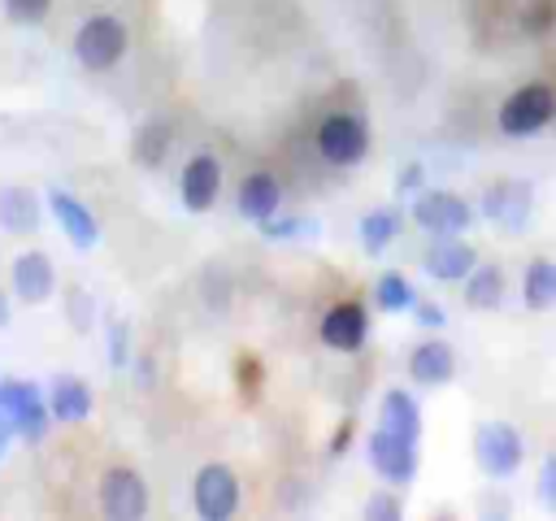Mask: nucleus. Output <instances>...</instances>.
<instances>
[{
	"label": "nucleus",
	"instance_id": "obj_1",
	"mask_svg": "<svg viewBox=\"0 0 556 521\" xmlns=\"http://www.w3.org/2000/svg\"><path fill=\"white\" fill-rule=\"evenodd\" d=\"M556 117V91L547 82H526L517 87L504 104H500V130L508 139H526V135H539L547 122Z\"/></svg>",
	"mask_w": 556,
	"mask_h": 521
},
{
	"label": "nucleus",
	"instance_id": "obj_2",
	"mask_svg": "<svg viewBox=\"0 0 556 521\" xmlns=\"http://www.w3.org/2000/svg\"><path fill=\"white\" fill-rule=\"evenodd\" d=\"M126 26L117 22V17H109V13H96V17H87L83 26H78V35H74V56H78V65L83 69H96V74H104V69H113L122 56H126Z\"/></svg>",
	"mask_w": 556,
	"mask_h": 521
},
{
	"label": "nucleus",
	"instance_id": "obj_3",
	"mask_svg": "<svg viewBox=\"0 0 556 521\" xmlns=\"http://www.w3.org/2000/svg\"><path fill=\"white\" fill-rule=\"evenodd\" d=\"M521 456H526V443L517 434V425L508 421H482L473 430V460L486 478H513L521 469Z\"/></svg>",
	"mask_w": 556,
	"mask_h": 521
},
{
	"label": "nucleus",
	"instance_id": "obj_4",
	"mask_svg": "<svg viewBox=\"0 0 556 521\" xmlns=\"http://www.w3.org/2000/svg\"><path fill=\"white\" fill-rule=\"evenodd\" d=\"M317 152L330 165H356L369 152V130L356 113H330L317 126Z\"/></svg>",
	"mask_w": 556,
	"mask_h": 521
},
{
	"label": "nucleus",
	"instance_id": "obj_5",
	"mask_svg": "<svg viewBox=\"0 0 556 521\" xmlns=\"http://www.w3.org/2000/svg\"><path fill=\"white\" fill-rule=\"evenodd\" d=\"M100 508L113 521H139L148 512V482H143V473H135L126 465L109 469L100 478Z\"/></svg>",
	"mask_w": 556,
	"mask_h": 521
},
{
	"label": "nucleus",
	"instance_id": "obj_6",
	"mask_svg": "<svg viewBox=\"0 0 556 521\" xmlns=\"http://www.w3.org/2000/svg\"><path fill=\"white\" fill-rule=\"evenodd\" d=\"M191 499H195V512H200L204 521H226V517H235V508H239V478H235L226 465H204V469L195 473Z\"/></svg>",
	"mask_w": 556,
	"mask_h": 521
},
{
	"label": "nucleus",
	"instance_id": "obj_7",
	"mask_svg": "<svg viewBox=\"0 0 556 521\" xmlns=\"http://www.w3.org/2000/svg\"><path fill=\"white\" fill-rule=\"evenodd\" d=\"M413 221L421 230H430L434 239L439 234H460L469 221H473V208L456 195V191H421L413 200Z\"/></svg>",
	"mask_w": 556,
	"mask_h": 521
},
{
	"label": "nucleus",
	"instance_id": "obj_8",
	"mask_svg": "<svg viewBox=\"0 0 556 521\" xmlns=\"http://www.w3.org/2000/svg\"><path fill=\"white\" fill-rule=\"evenodd\" d=\"M369 465H374L387 482H395V486L413 482V473H417V439H404V434L378 425V430L369 434Z\"/></svg>",
	"mask_w": 556,
	"mask_h": 521
},
{
	"label": "nucleus",
	"instance_id": "obj_9",
	"mask_svg": "<svg viewBox=\"0 0 556 521\" xmlns=\"http://www.w3.org/2000/svg\"><path fill=\"white\" fill-rule=\"evenodd\" d=\"M0 417H9L22 439H39L52 412L30 382H0Z\"/></svg>",
	"mask_w": 556,
	"mask_h": 521
},
{
	"label": "nucleus",
	"instance_id": "obj_10",
	"mask_svg": "<svg viewBox=\"0 0 556 521\" xmlns=\"http://www.w3.org/2000/svg\"><path fill=\"white\" fill-rule=\"evenodd\" d=\"M178 195H182L187 213H208V208L217 204V195H222V165H217V156H208V152L191 156V161L182 165Z\"/></svg>",
	"mask_w": 556,
	"mask_h": 521
},
{
	"label": "nucleus",
	"instance_id": "obj_11",
	"mask_svg": "<svg viewBox=\"0 0 556 521\" xmlns=\"http://www.w3.org/2000/svg\"><path fill=\"white\" fill-rule=\"evenodd\" d=\"M317 334H321V343L334 347V352H356V347L369 339V313H365L356 300H343V304L326 308Z\"/></svg>",
	"mask_w": 556,
	"mask_h": 521
},
{
	"label": "nucleus",
	"instance_id": "obj_12",
	"mask_svg": "<svg viewBox=\"0 0 556 521\" xmlns=\"http://www.w3.org/2000/svg\"><path fill=\"white\" fill-rule=\"evenodd\" d=\"M478 265V252L469 243H460L456 234H439V243H430L426 252V274L434 282H465V274Z\"/></svg>",
	"mask_w": 556,
	"mask_h": 521
},
{
	"label": "nucleus",
	"instance_id": "obj_13",
	"mask_svg": "<svg viewBox=\"0 0 556 521\" xmlns=\"http://www.w3.org/2000/svg\"><path fill=\"white\" fill-rule=\"evenodd\" d=\"M408 373H413V382H421V386H443V382H452V373H456L452 343H443V339L417 343L413 356H408Z\"/></svg>",
	"mask_w": 556,
	"mask_h": 521
},
{
	"label": "nucleus",
	"instance_id": "obj_14",
	"mask_svg": "<svg viewBox=\"0 0 556 521\" xmlns=\"http://www.w3.org/2000/svg\"><path fill=\"white\" fill-rule=\"evenodd\" d=\"M52 282H56V274H52V260L43 252H22L13 260V291L26 304H43L52 295Z\"/></svg>",
	"mask_w": 556,
	"mask_h": 521
},
{
	"label": "nucleus",
	"instance_id": "obj_15",
	"mask_svg": "<svg viewBox=\"0 0 556 521\" xmlns=\"http://www.w3.org/2000/svg\"><path fill=\"white\" fill-rule=\"evenodd\" d=\"M278 204H282V187H278V178L274 174H248L243 182H239V213L248 217V221H265V217H274L278 213Z\"/></svg>",
	"mask_w": 556,
	"mask_h": 521
},
{
	"label": "nucleus",
	"instance_id": "obj_16",
	"mask_svg": "<svg viewBox=\"0 0 556 521\" xmlns=\"http://www.w3.org/2000/svg\"><path fill=\"white\" fill-rule=\"evenodd\" d=\"M482 213L500 226H521L530 213V187L526 182H491L482 195Z\"/></svg>",
	"mask_w": 556,
	"mask_h": 521
},
{
	"label": "nucleus",
	"instance_id": "obj_17",
	"mask_svg": "<svg viewBox=\"0 0 556 521\" xmlns=\"http://www.w3.org/2000/svg\"><path fill=\"white\" fill-rule=\"evenodd\" d=\"M48 204H52V217L61 221V230L70 234V243L74 247H96V239H100V226H96V217L70 195V191H52L48 195Z\"/></svg>",
	"mask_w": 556,
	"mask_h": 521
},
{
	"label": "nucleus",
	"instance_id": "obj_18",
	"mask_svg": "<svg viewBox=\"0 0 556 521\" xmlns=\"http://www.w3.org/2000/svg\"><path fill=\"white\" fill-rule=\"evenodd\" d=\"M43 208L30 187H0V230L9 234H30L39 226Z\"/></svg>",
	"mask_w": 556,
	"mask_h": 521
},
{
	"label": "nucleus",
	"instance_id": "obj_19",
	"mask_svg": "<svg viewBox=\"0 0 556 521\" xmlns=\"http://www.w3.org/2000/svg\"><path fill=\"white\" fill-rule=\"evenodd\" d=\"M465 304L478 313H491L504 304V269L500 265H473L465 274Z\"/></svg>",
	"mask_w": 556,
	"mask_h": 521
},
{
	"label": "nucleus",
	"instance_id": "obj_20",
	"mask_svg": "<svg viewBox=\"0 0 556 521\" xmlns=\"http://www.w3.org/2000/svg\"><path fill=\"white\" fill-rule=\"evenodd\" d=\"M48 412L56 421H83L91 412V391L83 378H56L52 395H48Z\"/></svg>",
	"mask_w": 556,
	"mask_h": 521
},
{
	"label": "nucleus",
	"instance_id": "obj_21",
	"mask_svg": "<svg viewBox=\"0 0 556 521\" xmlns=\"http://www.w3.org/2000/svg\"><path fill=\"white\" fill-rule=\"evenodd\" d=\"M378 417H382V421H378L382 430H395V434H404V439H421V408H417V399H413L408 391H387Z\"/></svg>",
	"mask_w": 556,
	"mask_h": 521
},
{
	"label": "nucleus",
	"instance_id": "obj_22",
	"mask_svg": "<svg viewBox=\"0 0 556 521\" xmlns=\"http://www.w3.org/2000/svg\"><path fill=\"white\" fill-rule=\"evenodd\" d=\"M521 300L530 313H543L556 304V260H530L526 265V278H521Z\"/></svg>",
	"mask_w": 556,
	"mask_h": 521
},
{
	"label": "nucleus",
	"instance_id": "obj_23",
	"mask_svg": "<svg viewBox=\"0 0 556 521\" xmlns=\"http://www.w3.org/2000/svg\"><path fill=\"white\" fill-rule=\"evenodd\" d=\"M395 234H400V213H395V208H374V213H365V221H361V243H365V252L391 247Z\"/></svg>",
	"mask_w": 556,
	"mask_h": 521
},
{
	"label": "nucleus",
	"instance_id": "obj_24",
	"mask_svg": "<svg viewBox=\"0 0 556 521\" xmlns=\"http://www.w3.org/2000/svg\"><path fill=\"white\" fill-rule=\"evenodd\" d=\"M374 295H378V304H382V313H404V308H413V287H408V278L400 274V269H387V274H378V282H374Z\"/></svg>",
	"mask_w": 556,
	"mask_h": 521
},
{
	"label": "nucleus",
	"instance_id": "obj_25",
	"mask_svg": "<svg viewBox=\"0 0 556 521\" xmlns=\"http://www.w3.org/2000/svg\"><path fill=\"white\" fill-rule=\"evenodd\" d=\"M165 148H169V126H165V122H148V126L135 135V156H139L143 165H161Z\"/></svg>",
	"mask_w": 556,
	"mask_h": 521
},
{
	"label": "nucleus",
	"instance_id": "obj_26",
	"mask_svg": "<svg viewBox=\"0 0 556 521\" xmlns=\"http://www.w3.org/2000/svg\"><path fill=\"white\" fill-rule=\"evenodd\" d=\"M48 9H52V0H4V13H9L13 22H22V26L43 22V17H48Z\"/></svg>",
	"mask_w": 556,
	"mask_h": 521
},
{
	"label": "nucleus",
	"instance_id": "obj_27",
	"mask_svg": "<svg viewBox=\"0 0 556 521\" xmlns=\"http://www.w3.org/2000/svg\"><path fill=\"white\" fill-rule=\"evenodd\" d=\"M261 230L269 234V239H295V234H317V221H295V217H265L261 221Z\"/></svg>",
	"mask_w": 556,
	"mask_h": 521
},
{
	"label": "nucleus",
	"instance_id": "obj_28",
	"mask_svg": "<svg viewBox=\"0 0 556 521\" xmlns=\"http://www.w3.org/2000/svg\"><path fill=\"white\" fill-rule=\"evenodd\" d=\"M400 512H404L400 499H395V495H382V491L365 504V517H369V521H400Z\"/></svg>",
	"mask_w": 556,
	"mask_h": 521
},
{
	"label": "nucleus",
	"instance_id": "obj_29",
	"mask_svg": "<svg viewBox=\"0 0 556 521\" xmlns=\"http://www.w3.org/2000/svg\"><path fill=\"white\" fill-rule=\"evenodd\" d=\"M539 499L556 512V452H547V460L539 469Z\"/></svg>",
	"mask_w": 556,
	"mask_h": 521
},
{
	"label": "nucleus",
	"instance_id": "obj_30",
	"mask_svg": "<svg viewBox=\"0 0 556 521\" xmlns=\"http://www.w3.org/2000/svg\"><path fill=\"white\" fill-rule=\"evenodd\" d=\"M552 22H556V4H552V0L530 4V13H526V30H547Z\"/></svg>",
	"mask_w": 556,
	"mask_h": 521
},
{
	"label": "nucleus",
	"instance_id": "obj_31",
	"mask_svg": "<svg viewBox=\"0 0 556 521\" xmlns=\"http://www.w3.org/2000/svg\"><path fill=\"white\" fill-rule=\"evenodd\" d=\"M413 308H417V321H421V326H434V330L443 326V308H439V304H430V300H413Z\"/></svg>",
	"mask_w": 556,
	"mask_h": 521
},
{
	"label": "nucleus",
	"instance_id": "obj_32",
	"mask_svg": "<svg viewBox=\"0 0 556 521\" xmlns=\"http://www.w3.org/2000/svg\"><path fill=\"white\" fill-rule=\"evenodd\" d=\"M400 191H413V187H421V165L413 161V165H404V174H400V182H395Z\"/></svg>",
	"mask_w": 556,
	"mask_h": 521
},
{
	"label": "nucleus",
	"instance_id": "obj_33",
	"mask_svg": "<svg viewBox=\"0 0 556 521\" xmlns=\"http://www.w3.org/2000/svg\"><path fill=\"white\" fill-rule=\"evenodd\" d=\"M348 439H352V425H343V430H339V434H334V456H339V447H343V443H348Z\"/></svg>",
	"mask_w": 556,
	"mask_h": 521
},
{
	"label": "nucleus",
	"instance_id": "obj_34",
	"mask_svg": "<svg viewBox=\"0 0 556 521\" xmlns=\"http://www.w3.org/2000/svg\"><path fill=\"white\" fill-rule=\"evenodd\" d=\"M9 321V304H4V291H0V326Z\"/></svg>",
	"mask_w": 556,
	"mask_h": 521
}]
</instances>
